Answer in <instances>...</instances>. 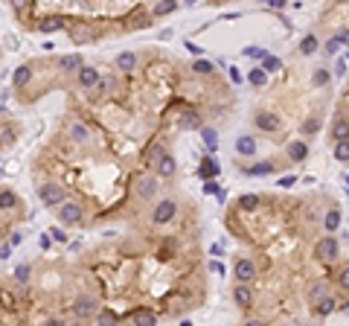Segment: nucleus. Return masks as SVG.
Listing matches in <instances>:
<instances>
[{"label": "nucleus", "instance_id": "obj_1", "mask_svg": "<svg viewBox=\"0 0 349 326\" xmlns=\"http://www.w3.org/2000/svg\"><path fill=\"white\" fill-rule=\"evenodd\" d=\"M314 256L320 259V262H335L340 256V242L335 239V236H323V239H317V244H314Z\"/></svg>", "mask_w": 349, "mask_h": 326}, {"label": "nucleus", "instance_id": "obj_2", "mask_svg": "<svg viewBox=\"0 0 349 326\" xmlns=\"http://www.w3.org/2000/svg\"><path fill=\"white\" fill-rule=\"evenodd\" d=\"M38 198H41V204H47V207H61L64 201H67V192H64L61 184H44V187L38 190Z\"/></svg>", "mask_w": 349, "mask_h": 326}, {"label": "nucleus", "instance_id": "obj_3", "mask_svg": "<svg viewBox=\"0 0 349 326\" xmlns=\"http://www.w3.org/2000/svg\"><path fill=\"white\" fill-rule=\"evenodd\" d=\"M175 213H178V201L163 198V201H157V207L152 210V221L154 225H169L172 218H175Z\"/></svg>", "mask_w": 349, "mask_h": 326}, {"label": "nucleus", "instance_id": "obj_4", "mask_svg": "<svg viewBox=\"0 0 349 326\" xmlns=\"http://www.w3.org/2000/svg\"><path fill=\"white\" fill-rule=\"evenodd\" d=\"M58 221H61L64 227L79 225L81 221V204L79 201H64L61 207H58Z\"/></svg>", "mask_w": 349, "mask_h": 326}, {"label": "nucleus", "instance_id": "obj_5", "mask_svg": "<svg viewBox=\"0 0 349 326\" xmlns=\"http://www.w3.org/2000/svg\"><path fill=\"white\" fill-rule=\"evenodd\" d=\"M233 274H236V282L248 286V282H253V277H256V265H253V259H236Z\"/></svg>", "mask_w": 349, "mask_h": 326}, {"label": "nucleus", "instance_id": "obj_6", "mask_svg": "<svg viewBox=\"0 0 349 326\" xmlns=\"http://www.w3.org/2000/svg\"><path fill=\"white\" fill-rule=\"evenodd\" d=\"M134 190L140 198H152V195H157V178L154 175H140L134 181Z\"/></svg>", "mask_w": 349, "mask_h": 326}, {"label": "nucleus", "instance_id": "obj_7", "mask_svg": "<svg viewBox=\"0 0 349 326\" xmlns=\"http://www.w3.org/2000/svg\"><path fill=\"white\" fill-rule=\"evenodd\" d=\"M73 312H76L81 320H88V317L99 315V312H96V300L90 297V294H85V297H79L76 303H73Z\"/></svg>", "mask_w": 349, "mask_h": 326}, {"label": "nucleus", "instance_id": "obj_8", "mask_svg": "<svg viewBox=\"0 0 349 326\" xmlns=\"http://www.w3.org/2000/svg\"><path fill=\"white\" fill-rule=\"evenodd\" d=\"M81 67H85V62H81L79 53H67V55L58 58V73H76V76H79Z\"/></svg>", "mask_w": 349, "mask_h": 326}, {"label": "nucleus", "instance_id": "obj_9", "mask_svg": "<svg viewBox=\"0 0 349 326\" xmlns=\"http://www.w3.org/2000/svg\"><path fill=\"white\" fill-rule=\"evenodd\" d=\"M131 320H134V326H157V315L149 306H137L131 312Z\"/></svg>", "mask_w": 349, "mask_h": 326}, {"label": "nucleus", "instance_id": "obj_10", "mask_svg": "<svg viewBox=\"0 0 349 326\" xmlns=\"http://www.w3.org/2000/svg\"><path fill=\"white\" fill-rule=\"evenodd\" d=\"M76 79H79V85H81V88H96L99 82H102V73H99L96 67H90V64H85V67L79 70V76H76Z\"/></svg>", "mask_w": 349, "mask_h": 326}, {"label": "nucleus", "instance_id": "obj_11", "mask_svg": "<svg viewBox=\"0 0 349 326\" xmlns=\"http://www.w3.org/2000/svg\"><path fill=\"white\" fill-rule=\"evenodd\" d=\"M221 172V166H218V163L213 160V157H204V160H201V166H198V178H201V181H215V175Z\"/></svg>", "mask_w": 349, "mask_h": 326}, {"label": "nucleus", "instance_id": "obj_12", "mask_svg": "<svg viewBox=\"0 0 349 326\" xmlns=\"http://www.w3.org/2000/svg\"><path fill=\"white\" fill-rule=\"evenodd\" d=\"M178 128L180 131H198L201 128V114H195V111H183L178 119Z\"/></svg>", "mask_w": 349, "mask_h": 326}, {"label": "nucleus", "instance_id": "obj_13", "mask_svg": "<svg viewBox=\"0 0 349 326\" xmlns=\"http://www.w3.org/2000/svg\"><path fill=\"white\" fill-rule=\"evenodd\" d=\"M233 300H236V306L251 309V306H253V291L248 289V286H242V282H239V286L233 289Z\"/></svg>", "mask_w": 349, "mask_h": 326}, {"label": "nucleus", "instance_id": "obj_14", "mask_svg": "<svg viewBox=\"0 0 349 326\" xmlns=\"http://www.w3.org/2000/svg\"><path fill=\"white\" fill-rule=\"evenodd\" d=\"M277 169L271 160H262V163H253V166H242V172L244 175H251V178H262V175H271Z\"/></svg>", "mask_w": 349, "mask_h": 326}, {"label": "nucleus", "instance_id": "obj_15", "mask_svg": "<svg viewBox=\"0 0 349 326\" xmlns=\"http://www.w3.org/2000/svg\"><path fill=\"white\" fill-rule=\"evenodd\" d=\"M256 128H259V131H277L279 119L274 117V114H268V111H259V114H256Z\"/></svg>", "mask_w": 349, "mask_h": 326}, {"label": "nucleus", "instance_id": "obj_16", "mask_svg": "<svg viewBox=\"0 0 349 326\" xmlns=\"http://www.w3.org/2000/svg\"><path fill=\"white\" fill-rule=\"evenodd\" d=\"M332 137H335V143L349 140V119L346 117H335V123H332Z\"/></svg>", "mask_w": 349, "mask_h": 326}, {"label": "nucleus", "instance_id": "obj_17", "mask_svg": "<svg viewBox=\"0 0 349 326\" xmlns=\"http://www.w3.org/2000/svg\"><path fill=\"white\" fill-rule=\"evenodd\" d=\"M64 24H67V21H64L61 15H47V18H41L38 29H41V32H58V29H61Z\"/></svg>", "mask_w": 349, "mask_h": 326}, {"label": "nucleus", "instance_id": "obj_18", "mask_svg": "<svg viewBox=\"0 0 349 326\" xmlns=\"http://www.w3.org/2000/svg\"><path fill=\"white\" fill-rule=\"evenodd\" d=\"M29 79H32V70H29V64H20L18 70L12 73V85H15V88H27Z\"/></svg>", "mask_w": 349, "mask_h": 326}, {"label": "nucleus", "instance_id": "obj_19", "mask_svg": "<svg viewBox=\"0 0 349 326\" xmlns=\"http://www.w3.org/2000/svg\"><path fill=\"white\" fill-rule=\"evenodd\" d=\"M154 172L160 175V178H172V175L178 172V160H175L172 154H166V157H163V160H160V166H157Z\"/></svg>", "mask_w": 349, "mask_h": 326}, {"label": "nucleus", "instance_id": "obj_20", "mask_svg": "<svg viewBox=\"0 0 349 326\" xmlns=\"http://www.w3.org/2000/svg\"><path fill=\"white\" fill-rule=\"evenodd\" d=\"M335 306H338V300H335V297H323L320 303H314V306H312V312L317 317H326V315H332V312H335Z\"/></svg>", "mask_w": 349, "mask_h": 326}, {"label": "nucleus", "instance_id": "obj_21", "mask_svg": "<svg viewBox=\"0 0 349 326\" xmlns=\"http://www.w3.org/2000/svg\"><path fill=\"white\" fill-rule=\"evenodd\" d=\"M236 152L244 154V157H251V154L256 152V140H253V137H248V134H242L239 140H236Z\"/></svg>", "mask_w": 349, "mask_h": 326}, {"label": "nucleus", "instance_id": "obj_22", "mask_svg": "<svg viewBox=\"0 0 349 326\" xmlns=\"http://www.w3.org/2000/svg\"><path fill=\"white\" fill-rule=\"evenodd\" d=\"M175 9H178L175 0H160L157 6H152V18H166V15H172Z\"/></svg>", "mask_w": 349, "mask_h": 326}, {"label": "nucleus", "instance_id": "obj_23", "mask_svg": "<svg viewBox=\"0 0 349 326\" xmlns=\"http://www.w3.org/2000/svg\"><path fill=\"white\" fill-rule=\"evenodd\" d=\"M259 207H262V198L253 195V192H248V195L239 198V210H244V213H253V210H259Z\"/></svg>", "mask_w": 349, "mask_h": 326}, {"label": "nucleus", "instance_id": "obj_24", "mask_svg": "<svg viewBox=\"0 0 349 326\" xmlns=\"http://www.w3.org/2000/svg\"><path fill=\"white\" fill-rule=\"evenodd\" d=\"M116 67H119L122 73H131L137 67V55L134 53H119L116 55Z\"/></svg>", "mask_w": 349, "mask_h": 326}, {"label": "nucleus", "instance_id": "obj_25", "mask_svg": "<svg viewBox=\"0 0 349 326\" xmlns=\"http://www.w3.org/2000/svg\"><path fill=\"white\" fill-rule=\"evenodd\" d=\"M70 137H73V143H88L90 131H88L85 123H73V126H70Z\"/></svg>", "mask_w": 349, "mask_h": 326}, {"label": "nucleus", "instance_id": "obj_26", "mask_svg": "<svg viewBox=\"0 0 349 326\" xmlns=\"http://www.w3.org/2000/svg\"><path fill=\"white\" fill-rule=\"evenodd\" d=\"M323 227L329 230V233H335L340 227V210L338 207H332V210H326V218H323Z\"/></svg>", "mask_w": 349, "mask_h": 326}, {"label": "nucleus", "instance_id": "obj_27", "mask_svg": "<svg viewBox=\"0 0 349 326\" xmlns=\"http://www.w3.org/2000/svg\"><path fill=\"white\" fill-rule=\"evenodd\" d=\"M248 82H251L253 88H265V85H268V73L262 70V67H253V70L248 73Z\"/></svg>", "mask_w": 349, "mask_h": 326}, {"label": "nucleus", "instance_id": "obj_28", "mask_svg": "<svg viewBox=\"0 0 349 326\" xmlns=\"http://www.w3.org/2000/svg\"><path fill=\"white\" fill-rule=\"evenodd\" d=\"M201 137H204L207 152H215V149H218V131H215V128H201Z\"/></svg>", "mask_w": 349, "mask_h": 326}, {"label": "nucleus", "instance_id": "obj_29", "mask_svg": "<svg viewBox=\"0 0 349 326\" xmlns=\"http://www.w3.org/2000/svg\"><path fill=\"white\" fill-rule=\"evenodd\" d=\"M305 154H309V146L305 143H300V140H297V143H291L288 146V157H291V160H305Z\"/></svg>", "mask_w": 349, "mask_h": 326}, {"label": "nucleus", "instance_id": "obj_30", "mask_svg": "<svg viewBox=\"0 0 349 326\" xmlns=\"http://www.w3.org/2000/svg\"><path fill=\"white\" fill-rule=\"evenodd\" d=\"M29 274H32V268H29L27 262H20L18 268H15V271H12V280H15V282H20V286H24V282H29Z\"/></svg>", "mask_w": 349, "mask_h": 326}, {"label": "nucleus", "instance_id": "obj_31", "mask_svg": "<svg viewBox=\"0 0 349 326\" xmlns=\"http://www.w3.org/2000/svg\"><path fill=\"white\" fill-rule=\"evenodd\" d=\"M18 204V195L12 190H0V210H12Z\"/></svg>", "mask_w": 349, "mask_h": 326}, {"label": "nucleus", "instance_id": "obj_32", "mask_svg": "<svg viewBox=\"0 0 349 326\" xmlns=\"http://www.w3.org/2000/svg\"><path fill=\"white\" fill-rule=\"evenodd\" d=\"M163 157H166V149H163L160 143H154L152 146V152H149V163H152L154 169H157V166H160V160Z\"/></svg>", "mask_w": 349, "mask_h": 326}, {"label": "nucleus", "instance_id": "obj_33", "mask_svg": "<svg viewBox=\"0 0 349 326\" xmlns=\"http://www.w3.org/2000/svg\"><path fill=\"white\" fill-rule=\"evenodd\" d=\"M332 154H335V160H349V140H340V143H335Z\"/></svg>", "mask_w": 349, "mask_h": 326}, {"label": "nucleus", "instance_id": "obj_34", "mask_svg": "<svg viewBox=\"0 0 349 326\" xmlns=\"http://www.w3.org/2000/svg\"><path fill=\"white\" fill-rule=\"evenodd\" d=\"M317 47H320V44H317V38H314V35H305L303 41H300V53H303V55H312Z\"/></svg>", "mask_w": 349, "mask_h": 326}, {"label": "nucleus", "instance_id": "obj_35", "mask_svg": "<svg viewBox=\"0 0 349 326\" xmlns=\"http://www.w3.org/2000/svg\"><path fill=\"white\" fill-rule=\"evenodd\" d=\"M279 67H282V62H279L277 55H265V58H262V70L265 73H277Z\"/></svg>", "mask_w": 349, "mask_h": 326}, {"label": "nucleus", "instance_id": "obj_36", "mask_svg": "<svg viewBox=\"0 0 349 326\" xmlns=\"http://www.w3.org/2000/svg\"><path fill=\"white\" fill-rule=\"evenodd\" d=\"M204 192H207V195H215L218 201H224V198H227V192H224V190H221V187H218L215 181H207V184H204Z\"/></svg>", "mask_w": 349, "mask_h": 326}, {"label": "nucleus", "instance_id": "obj_37", "mask_svg": "<svg viewBox=\"0 0 349 326\" xmlns=\"http://www.w3.org/2000/svg\"><path fill=\"white\" fill-rule=\"evenodd\" d=\"M96 323L99 326H116V315L111 312V309H105V312H99L96 315Z\"/></svg>", "mask_w": 349, "mask_h": 326}, {"label": "nucleus", "instance_id": "obj_38", "mask_svg": "<svg viewBox=\"0 0 349 326\" xmlns=\"http://www.w3.org/2000/svg\"><path fill=\"white\" fill-rule=\"evenodd\" d=\"M47 236H50L53 242H58V244L67 242V233H64V227H50V230H47Z\"/></svg>", "mask_w": 349, "mask_h": 326}, {"label": "nucleus", "instance_id": "obj_39", "mask_svg": "<svg viewBox=\"0 0 349 326\" xmlns=\"http://www.w3.org/2000/svg\"><path fill=\"white\" fill-rule=\"evenodd\" d=\"M338 286L343 291H349V265H343V268L338 271Z\"/></svg>", "mask_w": 349, "mask_h": 326}, {"label": "nucleus", "instance_id": "obj_40", "mask_svg": "<svg viewBox=\"0 0 349 326\" xmlns=\"http://www.w3.org/2000/svg\"><path fill=\"white\" fill-rule=\"evenodd\" d=\"M312 82H314V88H323V85L329 82V70H314Z\"/></svg>", "mask_w": 349, "mask_h": 326}, {"label": "nucleus", "instance_id": "obj_41", "mask_svg": "<svg viewBox=\"0 0 349 326\" xmlns=\"http://www.w3.org/2000/svg\"><path fill=\"white\" fill-rule=\"evenodd\" d=\"M242 53L248 55V58H265V55H268L265 50H262V47H244Z\"/></svg>", "mask_w": 349, "mask_h": 326}, {"label": "nucleus", "instance_id": "obj_42", "mask_svg": "<svg viewBox=\"0 0 349 326\" xmlns=\"http://www.w3.org/2000/svg\"><path fill=\"white\" fill-rule=\"evenodd\" d=\"M195 73H213V64L204 62V58H198V62H195Z\"/></svg>", "mask_w": 349, "mask_h": 326}, {"label": "nucleus", "instance_id": "obj_43", "mask_svg": "<svg viewBox=\"0 0 349 326\" xmlns=\"http://www.w3.org/2000/svg\"><path fill=\"white\" fill-rule=\"evenodd\" d=\"M0 303H3L6 309H12V306H15V297H12L9 291H0Z\"/></svg>", "mask_w": 349, "mask_h": 326}, {"label": "nucleus", "instance_id": "obj_44", "mask_svg": "<svg viewBox=\"0 0 349 326\" xmlns=\"http://www.w3.org/2000/svg\"><path fill=\"white\" fill-rule=\"evenodd\" d=\"M187 50H189L192 55H204V47H198L195 41H187Z\"/></svg>", "mask_w": 349, "mask_h": 326}, {"label": "nucleus", "instance_id": "obj_45", "mask_svg": "<svg viewBox=\"0 0 349 326\" xmlns=\"http://www.w3.org/2000/svg\"><path fill=\"white\" fill-rule=\"evenodd\" d=\"M227 73H230V82H233V85H242V73L236 70V67H230Z\"/></svg>", "mask_w": 349, "mask_h": 326}, {"label": "nucleus", "instance_id": "obj_46", "mask_svg": "<svg viewBox=\"0 0 349 326\" xmlns=\"http://www.w3.org/2000/svg\"><path fill=\"white\" fill-rule=\"evenodd\" d=\"M29 6H32L29 0H18V3H12V9H15V12H24V9H29Z\"/></svg>", "mask_w": 349, "mask_h": 326}, {"label": "nucleus", "instance_id": "obj_47", "mask_svg": "<svg viewBox=\"0 0 349 326\" xmlns=\"http://www.w3.org/2000/svg\"><path fill=\"white\" fill-rule=\"evenodd\" d=\"M210 271H213V274H221V277H224V265L218 262V259H213V262H210Z\"/></svg>", "mask_w": 349, "mask_h": 326}, {"label": "nucleus", "instance_id": "obj_48", "mask_svg": "<svg viewBox=\"0 0 349 326\" xmlns=\"http://www.w3.org/2000/svg\"><path fill=\"white\" fill-rule=\"evenodd\" d=\"M294 175H285V178H279V187H294Z\"/></svg>", "mask_w": 349, "mask_h": 326}, {"label": "nucleus", "instance_id": "obj_49", "mask_svg": "<svg viewBox=\"0 0 349 326\" xmlns=\"http://www.w3.org/2000/svg\"><path fill=\"white\" fill-rule=\"evenodd\" d=\"M303 131H305V134H312V131H317V119H309V123L303 126Z\"/></svg>", "mask_w": 349, "mask_h": 326}, {"label": "nucleus", "instance_id": "obj_50", "mask_svg": "<svg viewBox=\"0 0 349 326\" xmlns=\"http://www.w3.org/2000/svg\"><path fill=\"white\" fill-rule=\"evenodd\" d=\"M340 50V44L335 41V38H329V44H326V53H338Z\"/></svg>", "mask_w": 349, "mask_h": 326}, {"label": "nucleus", "instance_id": "obj_51", "mask_svg": "<svg viewBox=\"0 0 349 326\" xmlns=\"http://www.w3.org/2000/svg\"><path fill=\"white\" fill-rule=\"evenodd\" d=\"M20 242H24V236H20V233H12V239H9V244H12V248H18Z\"/></svg>", "mask_w": 349, "mask_h": 326}, {"label": "nucleus", "instance_id": "obj_52", "mask_svg": "<svg viewBox=\"0 0 349 326\" xmlns=\"http://www.w3.org/2000/svg\"><path fill=\"white\" fill-rule=\"evenodd\" d=\"M9 254H12V244L6 242V244H3V248H0V259H6V256H9Z\"/></svg>", "mask_w": 349, "mask_h": 326}, {"label": "nucleus", "instance_id": "obj_53", "mask_svg": "<svg viewBox=\"0 0 349 326\" xmlns=\"http://www.w3.org/2000/svg\"><path fill=\"white\" fill-rule=\"evenodd\" d=\"M50 244H53V239H50V236H41V248H44V251H47V248H50Z\"/></svg>", "mask_w": 349, "mask_h": 326}, {"label": "nucleus", "instance_id": "obj_54", "mask_svg": "<svg viewBox=\"0 0 349 326\" xmlns=\"http://www.w3.org/2000/svg\"><path fill=\"white\" fill-rule=\"evenodd\" d=\"M242 326H268V323H265V320H244Z\"/></svg>", "mask_w": 349, "mask_h": 326}, {"label": "nucleus", "instance_id": "obj_55", "mask_svg": "<svg viewBox=\"0 0 349 326\" xmlns=\"http://www.w3.org/2000/svg\"><path fill=\"white\" fill-rule=\"evenodd\" d=\"M47 326H64V323H58V320H50V323H47Z\"/></svg>", "mask_w": 349, "mask_h": 326}, {"label": "nucleus", "instance_id": "obj_56", "mask_svg": "<svg viewBox=\"0 0 349 326\" xmlns=\"http://www.w3.org/2000/svg\"><path fill=\"white\" fill-rule=\"evenodd\" d=\"M70 326H85V323H70Z\"/></svg>", "mask_w": 349, "mask_h": 326}]
</instances>
